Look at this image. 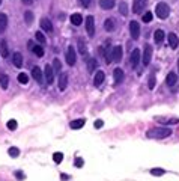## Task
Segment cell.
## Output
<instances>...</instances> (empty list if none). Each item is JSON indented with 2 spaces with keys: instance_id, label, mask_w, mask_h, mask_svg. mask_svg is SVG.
Masks as SVG:
<instances>
[{
  "instance_id": "6da1fadb",
  "label": "cell",
  "mask_w": 179,
  "mask_h": 181,
  "mask_svg": "<svg viewBox=\"0 0 179 181\" xmlns=\"http://www.w3.org/2000/svg\"><path fill=\"white\" fill-rule=\"evenodd\" d=\"M172 134V130L167 128V127H155V128H151L146 136L149 139H164V138H169Z\"/></svg>"
},
{
  "instance_id": "7a4b0ae2",
  "label": "cell",
  "mask_w": 179,
  "mask_h": 181,
  "mask_svg": "<svg viewBox=\"0 0 179 181\" xmlns=\"http://www.w3.org/2000/svg\"><path fill=\"white\" fill-rule=\"evenodd\" d=\"M155 12H157V17L161 18V20H166V18L169 17V14H170V8H169V5L167 3H157V6H155Z\"/></svg>"
},
{
  "instance_id": "3957f363",
  "label": "cell",
  "mask_w": 179,
  "mask_h": 181,
  "mask_svg": "<svg viewBox=\"0 0 179 181\" xmlns=\"http://www.w3.org/2000/svg\"><path fill=\"white\" fill-rule=\"evenodd\" d=\"M75 62H77L75 50H74L72 45H69L68 48H66V63H68L69 67H72V65H75Z\"/></svg>"
},
{
  "instance_id": "277c9868",
  "label": "cell",
  "mask_w": 179,
  "mask_h": 181,
  "mask_svg": "<svg viewBox=\"0 0 179 181\" xmlns=\"http://www.w3.org/2000/svg\"><path fill=\"white\" fill-rule=\"evenodd\" d=\"M86 30H87V35L92 38L95 35V20L92 15L86 17Z\"/></svg>"
},
{
  "instance_id": "5b68a950",
  "label": "cell",
  "mask_w": 179,
  "mask_h": 181,
  "mask_svg": "<svg viewBox=\"0 0 179 181\" xmlns=\"http://www.w3.org/2000/svg\"><path fill=\"white\" fill-rule=\"evenodd\" d=\"M142 59H143V65H149V62L152 59V47L149 45V44H146L145 45V52H143V56H142Z\"/></svg>"
},
{
  "instance_id": "8992f818",
  "label": "cell",
  "mask_w": 179,
  "mask_h": 181,
  "mask_svg": "<svg viewBox=\"0 0 179 181\" xmlns=\"http://www.w3.org/2000/svg\"><path fill=\"white\" fill-rule=\"evenodd\" d=\"M129 33H131L133 39H137L140 36V26H138L137 21H131L129 23Z\"/></svg>"
},
{
  "instance_id": "52a82bcc",
  "label": "cell",
  "mask_w": 179,
  "mask_h": 181,
  "mask_svg": "<svg viewBox=\"0 0 179 181\" xmlns=\"http://www.w3.org/2000/svg\"><path fill=\"white\" fill-rule=\"evenodd\" d=\"M111 59L114 60V62H120V60H122V47H120V45H114V47H113Z\"/></svg>"
},
{
  "instance_id": "ba28073f",
  "label": "cell",
  "mask_w": 179,
  "mask_h": 181,
  "mask_svg": "<svg viewBox=\"0 0 179 181\" xmlns=\"http://www.w3.org/2000/svg\"><path fill=\"white\" fill-rule=\"evenodd\" d=\"M44 73H45V80H47V83L51 85L53 83V80H54V71H53V67L50 65H45V69H44Z\"/></svg>"
},
{
  "instance_id": "9c48e42d",
  "label": "cell",
  "mask_w": 179,
  "mask_h": 181,
  "mask_svg": "<svg viewBox=\"0 0 179 181\" xmlns=\"http://www.w3.org/2000/svg\"><path fill=\"white\" fill-rule=\"evenodd\" d=\"M32 77L38 82V83H44V76H42V71L38 68V67H33L32 68Z\"/></svg>"
},
{
  "instance_id": "30bf717a",
  "label": "cell",
  "mask_w": 179,
  "mask_h": 181,
  "mask_svg": "<svg viewBox=\"0 0 179 181\" xmlns=\"http://www.w3.org/2000/svg\"><path fill=\"white\" fill-rule=\"evenodd\" d=\"M68 86V74L66 73H62L60 74V78H59V91H65Z\"/></svg>"
},
{
  "instance_id": "8fae6325",
  "label": "cell",
  "mask_w": 179,
  "mask_h": 181,
  "mask_svg": "<svg viewBox=\"0 0 179 181\" xmlns=\"http://www.w3.org/2000/svg\"><path fill=\"white\" fill-rule=\"evenodd\" d=\"M145 3H146V0H134V3H133V12L140 14L142 9L145 8Z\"/></svg>"
},
{
  "instance_id": "7c38bea8",
  "label": "cell",
  "mask_w": 179,
  "mask_h": 181,
  "mask_svg": "<svg viewBox=\"0 0 179 181\" xmlns=\"http://www.w3.org/2000/svg\"><path fill=\"white\" fill-rule=\"evenodd\" d=\"M140 56H142V54H140V50H138V48H134L133 53H131V65H133V67H137V65H138Z\"/></svg>"
},
{
  "instance_id": "4fadbf2b",
  "label": "cell",
  "mask_w": 179,
  "mask_h": 181,
  "mask_svg": "<svg viewBox=\"0 0 179 181\" xmlns=\"http://www.w3.org/2000/svg\"><path fill=\"white\" fill-rule=\"evenodd\" d=\"M12 62H14V67H17V68H21L23 67V54L21 53H14V56H12Z\"/></svg>"
},
{
  "instance_id": "5bb4252c",
  "label": "cell",
  "mask_w": 179,
  "mask_h": 181,
  "mask_svg": "<svg viewBox=\"0 0 179 181\" xmlns=\"http://www.w3.org/2000/svg\"><path fill=\"white\" fill-rule=\"evenodd\" d=\"M41 27H42V30L48 32V33L53 32V23H51L48 18H42V20H41Z\"/></svg>"
},
{
  "instance_id": "9a60e30c",
  "label": "cell",
  "mask_w": 179,
  "mask_h": 181,
  "mask_svg": "<svg viewBox=\"0 0 179 181\" xmlns=\"http://www.w3.org/2000/svg\"><path fill=\"white\" fill-rule=\"evenodd\" d=\"M0 54H2V58H8L9 56V48H8V43L5 41V39H2L0 41Z\"/></svg>"
},
{
  "instance_id": "2e32d148",
  "label": "cell",
  "mask_w": 179,
  "mask_h": 181,
  "mask_svg": "<svg viewBox=\"0 0 179 181\" xmlns=\"http://www.w3.org/2000/svg\"><path fill=\"white\" fill-rule=\"evenodd\" d=\"M113 77H114V83L118 85V83H120V82L123 80L125 74H123V71H122L120 68H116L114 71H113Z\"/></svg>"
},
{
  "instance_id": "e0dca14e",
  "label": "cell",
  "mask_w": 179,
  "mask_h": 181,
  "mask_svg": "<svg viewBox=\"0 0 179 181\" xmlns=\"http://www.w3.org/2000/svg\"><path fill=\"white\" fill-rule=\"evenodd\" d=\"M104 78H105V74H104V71H96V74H95V78H94V85L95 86H99L102 82H104Z\"/></svg>"
},
{
  "instance_id": "ac0fdd59",
  "label": "cell",
  "mask_w": 179,
  "mask_h": 181,
  "mask_svg": "<svg viewBox=\"0 0 179 181\" xmlns=\"http://www.w3.org/2000/svg\"><path fill=\"white\" fill-rule=\"evenodd\" d=\"M86 121L85 119H75V121H71V124H69V127L72 130H80L81 127H85Z\"/></svg>"
},
{
  "instance_id": "d6986e66",
  "label": "cell",
  "mask_w": 179,
  "mask_h": 181,
  "mask_svg": "<svg viewBox=\"0 0 179 181\" xmlns=\"http://www.w3.org/2000/svg\"><path fill=\"white\" fill-rule=\"evenodd\" d=\"M167 39H169V44H170L172 48H176V47L179 45V39H178V36H176L175 33H169Z\"/></svg>"
},
{
  "instance_id": "ffe728a7",
  "label": "cell",
  "mask_w": 179,
  "mask_h": 181,
  "mask_svg": "<svg viewBox=\"0 0 179 181\" xmlns=\"http://www.w3.org/2000/svg\"><path fill=\"white\" fill-rule=\"evenodd\" d=\"M0 85H2V89H8V85H9L8 74H5V73H0Z\"/></svg>"
},
{
  "instance_id": "44dd1931",
  "label": "cell",
  "mask_w": 179,
  "mask_h": 181,
  "mask_svg": "<svg viewBox=\"0 0 179 181\" xmlns=\"http://www.w3.org/2000/svg\"><path fill=\"white\" fill-rule=\"evenodd\" d=\"M8 27V17L6 14H0V32H5Z\"/></svg>"
},
{
  "instance_id": "7402d4cb",
  "label": "cell",
  "mask_w": 179,
  "mask_h": 181,
  "mask_svg": "<svg viewBox=\"0 0 179 181\" xmlns=\"http://www.w3.org/2000/svg\"><path fill=\"white\" fill-rule=\"evenodd\" d=\"M164 30L161 29H157L155 30V33H153V39H155V43H162V39H164Z\"/></svg>"
},
{
  "instance_id": "603a6c76",
  "label": "cell",
  "mask_w": 179,
  "mask_h": 181,
  "mask_svg": "<svg viewBox=\"0 0 179 181\" xmlns=\"http://www.w3.org/2000/svg\"><path fill=\"white\" fill-rule=\"evenodd\" d=\"M71 23H72L74 26H80V24L83 23V17H81V14H72V17H71Z\"/></svg>"
},
{
  "instance_id": "cb8c5ba5",
  "label": "cell",
  "mask_w": 179,
  "mask_h": 181,
  "mask_svg": "<svg viewBox=\"0 0 179 181\" xmlns=\"http://www.w3.org/2000/svg\"><path fill=\"white\" fill-rule=\"evenodd\" d=\"M99 6L102 9H111L114 6V0H99Z\"/></svg>"
},
{
  "instance_id": "d4e9b609",
  "label": "cell",
  "mask_w": 179,
  "mask_h": 181,
  "mask_svg": "<svg viewBox=\"0 0 179 181\" xmlns=\"http://www.w3.org/2000/svg\"><path fill=\"white\" fill-rule=\"evenodd\" d=\"M104 29H105L107 32H113V30H114V23H113L111 18H107V20L104 21Z\"/></svg>"
},
{
  "instance_id": "484cf974",
  "label": "cell",
  "mask_w": 179,
  "mask_h": 181,
  "mask_svg": "<svg viewBox=\"0 0 179 181\" xmlns=\"http://www.w3.org/2000/svg\"><path fill=\"white\" fill-rule=\"evenodd\" d=\"M166 82H167L169 86H173V85L178 82V76H176L175 73H169V76H167V80H166Z\"/></svg>"
},
{
  "instance_id": "4316f807",
  "label": "cell",
  "mask_w": 179,
  "mask_h": 181,
  "mask_svg": "<svg viewBox=\"0 0 179 181\" xmlns=\"http://www.w3.org/2000/svg\"><path fill=\"white\" fill-rule=\"evenodd\" d=\"M96 67H98V65H96V59L90 58V59L87 60V71H89V73H94Z\"/></svg>"
},
{
  "instance_id": "83f0119b",
  "label": "cell",
  "mask_w": 179,
  "mask_h": 181,
  "mask_svg": "<svg viewBox=\"0 0 179 181\" xmlns=\"http://www.w3.org/2000/svg\"><path fill=\"white\" fill-rule=\"evenodd\" d=\"M32 52H33L38 58H42L44 56V48L41 45H33V47H32Z\"/></svg>"
},
{
  "instance_id": "f1b7e54d",
  "label": "cell",
  "mask_w": 179,
  "mask_h": 181,
  "mask_svg": "<svg viewBox=\"0 0 179 181\" xmlns=\"http://www.w3.org/2000/svg\"><path fill=\"white\" fill-rule=\"evenodd\" d=\"M24 20L27 24H32L33 23V12L32 11H26L24 12Z\"/></svg>"
},
{
  "instance_id": "f546056e",
  "label": "cell",
  "mask_w": 179,
  "mask_h": 181,
  "mask_svg": "<svg viewBox=\"0 0 179 181\" xmlns=\"http://www.w3.org/2000/svg\"><path fill=\"white\" fill-rule=\"evenodd\" d=\"M155 119L158 121V122H162V124H178L179 119H176V118H173V119H164V118H155Z\"/></svg>"
},
{
  "instance_id": "4dcf8cb0",
  "label": "cell",
  "mask_w": 179,
  "mask_h": 181,
  "mask_svg": "<svg viewBox=\"0 0 179 181\" xmlns=\"http://www.w3.org/2000/svg\"><path fill=\"white\" fill-rule=\"evenodd\" d=\"M18 82H20L21 85H27V83H29V77H27V74H26V73L18 74Z\"/></svg>"
},
{
  "instance_id": "1f68e13d",
  "label": "cell",
  "mask_w": 179,
  "mask_h": 181,
  "mask_svg": "<svg viewBox=\"0 0 179 181\" xmlns=\"http://www.w3.org/2000/svg\"><path fill=\"white\" fill-rule=\"evenodd\" d=\"M60 68H62V63H60V60L56 58V59L53 60V71H56V73H60Z\"/></svg>"
},
{
  "instance_id": "d6a6232c",
  "label": "cell",
  "mask_w": 179,
  "mask_h": 181,
  "mask_svg": "<svg viewBox=\"0 0 179 181\" xmlns=\"http://www.w3.org/2000/svg\"><path fill=\"white\" fill-rule=\"evenodd\" d=\"M78 48H80V53H81L83 56L87 54V48H86V44L83 43V39H80V41H78Z\"/></svg>"
},
{
  "instance_id": "836d02e7",
  "label": "cell",
  "mask_w": 179,
  "mask_h": 181,
  "mask_svg": "<svg viewBox=\"0 0 179 181\" xmlns=\"http://www.w3.org/2000/svg\"><path fill=\"white\" fill-rule=\"evenodd\" d=\"M8 154L11 155V157H18L20 155V149L15 147H12V148H9L8 149Z\"/></svg>"
},
{
  "instance_id": "e575fe53",
  "label": "cell",
  "mask_w": 179,
  "mask_h": 181,
  "mask_svg": "<svg viewBox=\"0 0 179 181\" xmlns=\"http://www.w3.org/2000/svg\"><path fill=\"white\" fill-rule=\"evenodd\" d=\"M35 38H36L38 43H41V44L45 43V36H44L42 32H36V33H35Z\"/></svg>"
},
{
  "instance_id": "d590c367",
  "label": "cell",
  "mask_w": 179,
  "mask_h": 181,
  "mask_svg": "<svg viewBox=\"0 0 179 181\" xmlns=\"http://www.w3.org/2000/svg\"><path fill=\"white\" fill-rule=\"evenodd\" d=\"M53 160H54L56 163H60V162L63 160V154H62V153H54V154H53Z\"/></svg>"
},
{
  "instance_id": "8d00e7d4",
  "label": "cell",
  "mask_w": 179,
  "mask_h": 181,
  "mask_svg": "<svg viewBox=\"0 0 179 181\" xmlns=\"http://www.w3.org/2000/svg\"><path fill=\"white\" fill-rule=\"evenodd\" d=\"M151 173L155 175V177H161V175L166 173V171H164V169H151Z\"/></svg>"
},
{
  "instance_id": "74e56055",
  "label": "cell",
  "mask_w": 179,
  "mask_h": 181,
  "mask_svg": "<svg viewBox=\"0 0 179 181\" xmlns=\"http://www.w3.org/2000/svg\"><path fill=\"white\" fill-rule=\"evenodd\" d=\"M17 121L15 119H11V121H8V128L9 130H12V131H14V130H17Z\"/></svg>"
},
{
  "instance_id": "f35d334b",
  "label": "cell",
  "mask_w": 179,
  "mask_h": 181,
  "mask_svg": "<svg viewBox=\"0 0 179 181\" xmlns=\"http://www.w3.org/2000/svg\"><path fill=\"white\" fill-rule=\"evenodd\" d=\"M119 12L122 14V15H127V14H128V6H127V3H120Z\"/></svg>"
},
{
  "instance_id": "ab89813d",
  "label": "cell",
  "mask_w": 179,
  "mask_h": 181,
  "mask_svg": "<svg viewBox=\"0 0 179 181\" xmlns=\"http://www.w3.org/2000/svg\"><path fill=\"white\" fill-rule=\"evenodd\" d=\"M148 86H149V89H153V86H155V76H153V74L149 76V83H148Z\"/></svg>"
},
{
  "instance_id": "60d3db41",
  "label": "cell",
  "mask_w": 179,
  "mask_h": 181,
  "mask_svg": "<svg viewBox=\"0 0 179 181\" xmlns=\"http://www.w3.org/2000/svg\"><path fill=\"white\" fill-rule=\"evenodd\" d=\"M143 21L145 23H151L152 21V12H146L145 15H143Z\"/></svg>"
},
{
  "instance_id": "b9f144b4",
  "label": "cell",
  "mask_w": 179,
  "mask_h": 181,
  "mask_svg": "<svg viewBox=\"0 0 179 181\" xmlns=\"http://www.w3.org/2000/svg\"><path fill=\"white\" fill-rule=\"evenodd\" d=\"M102 125H104V121H102V119H96V121L94 122V127H95V128H101Z\"/></svg>"
},
{
  "instance_id": "7bdbcfd3",
  "label": "cell",
  "mask_w": 179,
  "mask_h": 181,
  "mask_svg": "<svg viewBox=\"0 0 179 181\" xmlns=\"http://www.w3.org/2000/svg\"><path fill=\"white\" fill-rule=\"evenodd\" d=\"M24 177H26V175H24V173H23V172H21V171H17V172H15V178H17L18 181L24 180Z\"/></svg>"
},
{
  "instance_id": "ee69618b",
  "label": "cell",
  "mask_w": 179,
  "mask_h": 181,
  "mask_svg": "<svg viewBox=\"0 0 179 181\" xmlns=\"http://www.w3.org/2000/svg\"><path fill=\"white\" fill-rule=\"evenodd\" d=\"M83 164H85V162H83V158L77 157V158H75V166H77V168H81Z\"/></svg>"
},
{
  "instance_id": "f6af8a7d",
  "label": "cell",
  "mask_w": 179,
  "mask_h": 181,
  "mask_svg": "<svg viewBox=\"0 0 179 181\" xmlns=\"http://www.w3.org/2000/svg\"><path fill=\"white\" fill-rule=\"evenodd\" d=\"M80 2H81V5L85 8H89V5H90V0H80Z\"/></svg>"
},
{
  "instance_id": "bcb514c9",
  "label": "cell",
  "mask_w": 179,
  "mask_h": 181,
  "mask_svg": "<svg viewBox=\"0 0 179 181\" xmlns=\"http://www.w3.org/2000/svg\"><path fill=\"white\" fill-rule=\"evenodd\" d=\"M21 2L26 3V5H32V2H33V0H21Z\"/></svg>"
},
{
  "instance_id": "7dc6e473",
  "label": "cell",
  "mask_w": 179,
  "mask_h": 181,
  "mask_svg": "<svg viewBox=\"0 0 179 181\" xmlns=\"http://www.w3.org/2000/svg\"><path fill=\"white\" fill-rule=\"evenodd\" d=\"M68 178H69V177H68V175H66V173H62V180H65V181H66V180H68Z\"/></svg>"
},
{
  "instance_id": "c3c4849f",
  "label": "cell",
  "mask_w": 179,
  "mask_h": 181,
  "mask_svg": "<svg viewBox=\"0 0 179 181\" xmlns=\"http://www.w3.org/2000/svg\"><path fill=\"white\" fill-rule=\"evenodd\" d=\"M178 68H179V60H178Z\"/></svg>"
},
{
  "instance_id": "681fc988",
  "label": "cell",
  "mask_w": 179,
  "mask_h": 181,
  "mask_svg": "<svg viewBox=\"0 0 179 181\" xmlns=\"http://www.w3.org/2000/svg\"><path fill=\"white\" fill-rule=\"evenodd\" d=\"M0 5H2V0H0Z\"/></svg>"
}]
</instances>
